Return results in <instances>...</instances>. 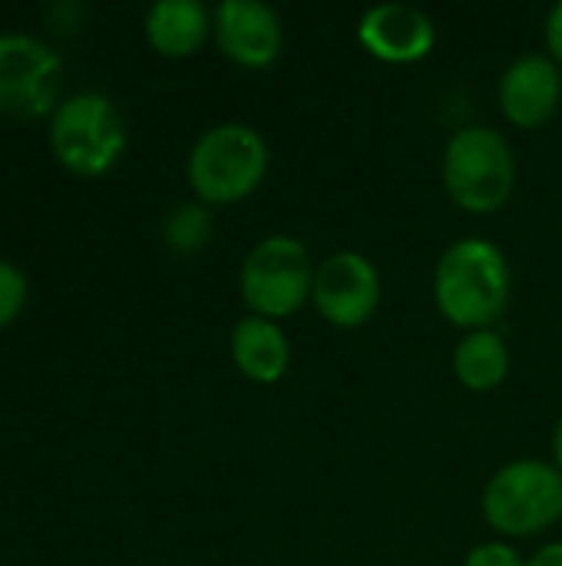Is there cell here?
Instances as JSON below:
<instances>
[{
  "label": "cell",
  "mask_w": 562,
  "mask_h": 566,
  "mask_svg": "<svg viewBox=\"0 0 562 566\" xmlns=\"http://www.w3.org/2000/svg\"><path fill=\"white\" fill-rule=\"evenodd\" d=\"M441 179L457 209L494 216L517 189V153L494 126H460L444 146Z\"/></svg>",
  "instance_id": "cell-2"
},
{
  "label": "cell",
  "mask_w": 562,
  "mask_h": 566,
  "mask_svg": "<svg viewBox=\"0 0 562 566\" xmlns=\"http://www.w3.org/2000/svg\"><path fill=\"white\" fill-rule=\"evenodd\" d=\"M553 464L560 468V474H562V418L556 421V428H553Z\"/></svg>",
  "instance_id": "cell-20"
},
{
  "label": "cell",
  "mask_w": 562,
  "mask_h": 566,
  "mask_svg": "<svg viewBox=\"0 0 562 566\" xmlns=\"http://www.w3.org/2000/svg\"><path fill=\"white\" fill-rule=\"evenodd\" d=\"M530 560L507 541H487L467 551L464 566H527Z\"/></svg>",
  "instance_id": "cell-17"
},
{
  "label": "cell",
  "mask_w": 562,
  "mask_h": 566,
  "mask_svg": "<svg viewBox=\"0 0 562 566\" xmlns=\"http://www.w3.org/2000/svg\"><path fill=\"white\" fill-rule=\"evenodd\" d=\"M484 521L500 537H537L562 517V474L553 461L520 458L497 468L480 497Z\"/></svg>",
  "instance_id": "cell-4"
},
{
  "label": "cell",
  "mask_w": 562,
  "mask_h": 566,
  "mask_svg": "<svg viewBox=\"0 0 562 566\" xmlns=\"http://www.w3.org/2000/svg\"><path fill=\"white\" fill-rule=\"evenodd\" d=\"M527 566H562V541H553V544L540 547Z\"/></svg>",
  "instance_id": "cell-19"
},
{
  "label": "cell",
  "mask_w": 562,
  "mask_h": 566,
  "mask_svg": "<svg viewBox=\"0 0 562 566\" xmlns=\"http://www.w3.org/2000/svg\"><path fill=\"white\" fill-rule=\"evenodd\" d=\"M272 166L265 136L248 123L209 126L189 149L185 176L199 202L232 206L258 192Z\"/></svg>",
  "instance_id": "cell-3"
},
{
  "label": "cell",
  "mask_w": 562,
  "mask_h": 566,
  "mask_svg": "<svg viewBox=\"0 0 562 566\" xmlns=\"http://www.w3.org/2000/svg\"><path fill=\"white\" fill-rule=\"evenodd\" d=\"M315 269L308 245L295 235H268L255 242L238 272V295L248 315L272 322L291 318L311 302Z\"/></svg>",
  "instance_id": "cell-6"
},
{
  "label": "cell",
  "mask_w": 562,
  "mask_h": 566,
  "mask_svg": "<svg viewBox=\"0 0 562 566\" xmlns=\"http://www.w3.org/2000/svg\"><path fill=\"white\" fill-rule=\"evenodd\" d=\"M543 40H547V56L562 66V0L550 7L547 23H543Z\"/></svg>",
  "instance_id": "cell-18"
},
{
  "label": "cell",
  "mask_w": 562,
  "mask_h": 566,
  "mask_svg": "<svg viewBox=\"0 0 562 566\" xmlns=\"http://www.w3.org/2000/svg\"><path fill=\"white\" fill-rule=\"evenodd\" d=\"M212 36L235 66L265 70L282 53L285 27L278 10L262 0H222L212 13Z\"/></svg>",
  "instance_id": "cell-9"
},
{
  "label": "cell",
  "mask_w": 562,
  "mask_h": 566,
  "mask_svg": "<svg viewBox=\"0 0 562 566\" xmlns=\"http://www.w3.org/2000/svg\"><path fill=\"white\" fill-rule=\"evenodd\" d=\"M229 355L242 378L255 385H278L291 368V342L285 328L258 315H245L232 325Z\"/></svg>",
  "instance_id": "cell-12"
},
{
  "label": "cell",
  "mask_w": 562,
  "mask_h": 566,
  "mask_svg": "<svg viewBox=\"0 0 562 566\" xmlns=\"http://www.w3.org/2000/svg\"><path fill=\"white\" fill-rule=\"evenodd\" d=\"M311 305L318 315L341 332L361 328L374 318L381 305V272L378 265L351 249H341L328 255L315 269V289Z\"/></svg>",
  "instance_id": "cell-8"
},
{
  "label": "cell",
  "mask_w": 562,
  "mask_h": 566,
  "mask_svg": "<svg viewBox=\"0 0 562 566\" xmlns=\"http://www.w3.org/2000/svg\"><path fill=\"white\" fill-rule=\"evenodd\" d=\"M63 60L33 33L0 30V113L36 119L60 106Z\"/></svg>",
  "instance_id": "cell-7"
},
{
  "label": "cell",
  "mask_w": 562,
  "mask_h": 566,
  "mask_svg": "<svg viewBox=\"0 0 562 566\" xmlns=\"http://www.w3.org/2000/svg\"><path fill=\"white\" fill-rule=\"evenodd\" d=\"M358 43L381 63L411 66L434 53L437 27L434 17L411 3H378L358 20Z\"/></svg>",
  "instance_id": "cell-11"
},
{
  "label": "cell",
  "mask_w": 562,
  "mask_h": 566,
  "mask_svg": "<svg viewBox=\"0 0 562 566\" xmlns=\"http://www.w3.org/2000/svg\"><path fill=\"white\" fill-rule=\"evenodd\" d=\"M500 113L517 129L547 126L562 103V66L547 53H520L497 83Z\"/></svg>",
  "instance_id": "cell-10"
},
{
  "label": "cell",
  "mask_w": 562,
  "mask_h": 566,
  "mask_svg": "<svg viewBox=\"0 0 562 566\" xmlns=\"http://www.w3.org/2000/svg\"><path fill=\"white\" fill-rule=\"evenodd\" d=\"M513 295V272L507 252L480 235L447 245L434 265V305L464 332L494 328Z\"/></svg>",
  "instance_id": "cell-1"
},
{
  "label": "cell",
  "mask_w": 562,
  "mask_h": 566,
  "mask_svg": "<svg viewBox=\"0 0 562 566\" xmlns=\"http://www.w3.org/2000/svg\"><path fill=\"white\" fill-rule=\"evenodd\" d=\"M126 119L99 90H79L50 113V149L76 176H103L126 153Z\"/></svg>",
  "instance_id": "cell-5"
},
{
  "label": "cell",
  "mask_w": 562,
  "mask_h": 566,
  "mask_svg": "<svg viewBox=\"0 0 562 566\" xmlns=\"http://www.w3.org/2000/svg\"><path fill=\"white\" fill-rule=\"evenodd\" d=\"M215 235V219H212V206L205 202H179L166 212L162 219V242L166 249H172L176 255H195L202 252Z\"/></svg>",
  "instance_id": "cell-15"
},
{
  "label": "cell",
  "mask_w": 562,
  "mask_h": 566,
  "mask_svg": "<svg viewBox=\"0 0 562 566\" xmlns=\"http://www.w3.org/2000/svg\"><path fill=\"white\" fill-rule=\"evenodd\" d=\"M212 33V10L202 0H156L146 10V40L156 53L182 60L202 50Z\"/></svg>",
  "instance_id": "cell-13"
},
{
  "label": "cell",
  "mask_w": 562,
  "mask_h": 566,
  "mask_svg": "<svg viewBox=\"0 0 562 566\" xmlns=\"http://www.w3.org/2000/svg\"><path fill=\"white\" fill-rule=\"evenodd\" d=\"M454 378L477 395L497 391L510 378V348L497 328L467 332L454 348Z\"/></svg>",
  "instance_id": "cell-14"
},
{
  "label": "cell",
  "mask_w": 562,
  "mask_h": 566,
  "mask_svg": "<svg viewBox=\"0 0 562 566\" xmlns=\"http://www.w3.org/2000/svg\"><path fill=\"white\" fill-rule=\"evenodd\" d=\"M26 275L20 272V265L0 259V328L10 325L20 308L26 305Z\"/></svg>",
  "instance_id": "cell-16"
}]
</instances>
